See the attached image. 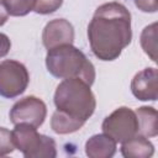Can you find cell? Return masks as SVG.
<instances>
[{
  "instance_id": "obj_15",
  "label": "cell",
  "mask_w": 158,
  "mask_h": 158,
  "mask_svg": "<svg viewBox=\"0 0 158 158\" xmlns=\"http://www.w3.org/2000/svg\"><path fill=\"white\" fill-rule=\"evenodd\" d=\"M6 11L11 16H25L33 11L36 0H2Z\"/></svg>"
},
{
  "instance_id": "obj_14",
  "label": "cell",
  "mask_w": 158,
  "mask_h": 158,
  "mask_svg": "<svg viewBox=\"0 0 158 158\" xmlns=\"http://www.w3.org/2000/svg\"><path fill=\"white\" fill-rule=\"evenodd\" d=\"M141 46L144 53L153 60H157V22L146 26L141 33Z\"/></svg>"
},
{
  "instance_id": "obj_16",
  "label": "cell",
  "mask_w": 158,
  "mask_h": 158,
  "mask_svg": "<svg viewBox=\"0 0 158 158\" xmlns=\"http://www.w3.org/2000/svg\"><path fill=\"white\" fill-rule=\"evenodd\" d=\"M63 4V0H36L33 11L41 15H48L57 11Z\"/></svg>"
},
{
  "instance_id": "obj_12",
  "label": "cell",
  "mask_w": 158,
  "mask_h": 158,
  "mask_svg": "<svg viewBox=\"0 0 158 158\" xmlns=\"http://www.w3.org/2000/svg\"><path fill=\"white\" fill-rule=\"evenodd\" d=\"M135 112L138 121V135L147 138L156 137L158 135L157 110L152 106H141Z\"/></svg>"
},
{
  "instance_id": "obj_17",
  "label": "cell",
  "mask_w": 158,
  "mask_h": 158,
  "mask_svg": "<svg viewBox=\"0 0 158 158\" xmlns=\"http://www.w3.org/2000/svg\"><path fill=\"white\" fill-rule=\"evenodd\" d=\"M15 149L11 131L5 127H0V157H5L12 153Z\"/></svg>"
},
{
  "instance_id": "obj_13",
  "label": "cell",
  "mask_w": 158,
  "mask_h": 158,
  "mask_svg": "<svg viewBox=\"0 0 158 158\" xmlns=\"http://www.w3.org/2000/svg\"><path fill=\"white\" fill-rule=\"evenodd\" d=\"M85 121L75 118L60 110H56L51 118V128L58 135H68L80 130Z\"/></svg>"
},
{
  "instance_id": "obj_4",
  "label": "cell",
  "mask_w": 158,
  "mask_h": 158,
  "mask_svg": "<svg viewBox=\"0 0 158 158\" xmlns=\"http://www.w3.org/2000/svg\"><path fill=\"white\" fill-rule=\"evenodd\" d=\"M12 142L26 158H54L57 157V144L52 137L41 135L37 128L27 125L19 123L11 131Z\"/></svg>"
},
{
  "instance_id": "obj_1",
  "label": "cell",
  "mask_w": 158,
  "mask_h": 158,
  "mask_svg": "<svg viewBox=\"0 0 158 158\" xmlns=\"http://www.w3.org/2000/svg\"><path fill=\"white\" fill-rule=\"evenodd\" d=\"M88 40L96 58L105 62L117 59L132 41L131 14L127 7L117 1L100 5L88 25Z\"/></svg>"
},
{
  "instance_id": "obj_10",
  "label": "cell",
  "mask_w": 158,
  "mask_h": 158,
  "mask_svg": "<svg viewBox=\"0 0 158 158\" xmlns=\"http://www.w3.org/2000/svg\"><path fill=\"white\" fill-rule=\"evenodd\" d=\"M116 144L106 133L94 135L85 142V154L89 158H110L116 153Z\"/></svg>"
},
{
  "instance_id": "obj_6",
  "label": "cell",
  "mask_w": 158,
  "mask_h": 158,
  "mask_svg": "<svg viewBox=\"0 0 158 158\" xmlns=\"http://www.w3.org/2000/svg\"><path fill=\"white\" fill-rule=\"evenodd\" d=\"M30 83L27 68L14 59L0 62V96L14 99L20 96Z\"/></svg>"
},
{
  "instance_id": "obj_9",
  "label": "cell",
  "mask_w": 158,
  "mask_h": 158,
  "mask_svg": "<svg viewBox=\"0 0 158 158\" xmlns=\"http://www.w3.org/2000/svg\"><path fill=\"white\" fill-rule=\"evenodd\" d=\"M131 91L141 101H156L158 98L157 68H144L136 73L131 81Z\"/></svg>"
},
{
  "instance_id": "obj_3",
  "label": "cell",
  "mask_w": 158,
  "mask_h": 158,
  "mask_svg": "<svg viewBox=\"0 0 158 158\" xmlns=\"http://www.w3.org/2000/svg\"><path fill=\"white\" fill-rule=\"evenodd\" d=\"M90 86L79 78L63 79L54 91L53 101L57 110L86 122L96 107L95 95Z\"/></svg>"
},
{
  "instance_id": "obj_20",
  "label": "cell",
  "mask_w": 158,
  "mask_h": 158,
  "mask_svg": "<svg viewBox=\"0 0 158 158\" xmlns=\"http://www.w3.org/2000/svg\"><path fill=\"white\" fill-rule=\"evenodd\" d=\"M7 19H9V14L6 11V7H5L2 0H0V26L5 25Z\"/></svg>"
},
{
  "instance_id": "obj_5",
  "label": "cell",
  "mask_w": 158,
  "mask_h": 158,
  "mask_svg": "<svg viewBox=\"0 0 158 158\" xmlns=\"http://www.w3.org/2000/svg\"><path fill=\"white\" fill-rule=\"evenodd\" d=\"M104 133L116 143H123L138 135V121L136 112L127 106H120L102 121Z\"/></svg>"
},
{
  "instance_id": "obj_11",
  "label": "cell",
  "mask_w": 158,
  "mask_h": 158,
  "mask_svg": "<svg viewBox=\"0 0 158 158\" xmlns=\"http://www.w3.org/2000/svg\"><path fill=\"white\" fill-rule=\"evenodd\" d=\"M121 144V154L125 158H149L154 153L152 142L141 135H136Z\"/></svg>"
},
{
  "instance_id": "obj_2",
  "label": "cell",
  "mask_w": 158,
  "mask_h": 158,
  "mask_svg": "<svg viewBox=\"0 0 158 158\" xmlns=\"http://www.w3.org/2000/svg\"><path fill=\"white\" fill-rule=\"evenodd\" d=\"M47 70L56 78H79L93 85L95 68L86 56L73 44H62L48 49L46 56Z\"/></svg>"
},
{
  "instance_id": "obj_19",
  "label": "cell",
  "mask_w": 158,
  "mask_h": 158,
  "mask_svg": "<svg viewBox=\"0 0 158 158\" xmlns=\"http://www.w3.org/2000/svg\"><path fill=\"white\" fill-rule=\"evenodd\" d=\"M10 48H11V41H10V38L5 33L0 32V58L5 57L9 53Z\"/></svg>"
},
{
  "instance_id": "obj_18",
  "label": "cell",
  "mask_w": 158,
  "mask_h": 158,
  "mask_svg": "<svg viewBox=\"0 0 158 158\" xmlns=\"http://www.w3.org/2000/svg\"><path fill=\"white\" fill-rule=\"evenodd\" d=\"M135 5L138 10H141L142 12H156L158 9L157 5V0H133Z\"/></svg>"
},
{
  "instance_id": "obj_8",
  "label": "cell",
  "mask_w": 158,
  "mask_h": 158,
  "mask_svg": "<svg viewBox=\"0 0 158 158\" xmlns=\"http://www.w3.org/2000/svg\"><path fill=\"white\" fill-rule=\"evenodd\" d=\"M42 42L47 49L62 44H73L74 28L65 19H54L47 22L42 32Z\"/></svg>"
},
{
  "instance_id": "obj_7",
  "label": "cell",
  "mask_w": 158,
  "mask_h": 158,
  "mask_svg": "<svg viewBox=\"0 0 158 158\" xmlns=\"http://www.w3.org/2000/svg\"><path fill=\"white\" fill-rule=\"evenodd\" d=\"M47 116V106L43 100L30 95L16 101L9 114L10 121L14 125L27 123L33 127H40Z\"/></svg>"
}]
</instances>
